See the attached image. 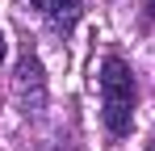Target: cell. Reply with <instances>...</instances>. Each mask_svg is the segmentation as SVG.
Masks as SVG:
<instances>
[{
	"label": "cell",
	"instance_id": "cell-1",
	"mask_svg": "<svg viewBox=\"0 0 155 151\" xmlns=\"http://www.w3.org/2000/svg\"><path fill=\"white\" fill-rule=\"evenodd\" d=\"M101 118L113 139H126L134 126V72L117 55L101 63Z\"/></svg>",
	"mask_w": 155,
	"mask_h": 151
},
{
	"label": "cell",
	"instance_id": "cell-2",
	"mask_svg": "<svg viewBox=\"0 0 155 151\" xmlns=\"http://www.w3.org/2000/svg\"><path fill=\"white\" fill-rule=\"evenodd\" d=\"M34 8H38L59 34H67V29L80 21V0H34Z\"/></svg>",
	"mask_w": 155,
	"mask_h": 151
},
{
	"label": "cell",
	"instance_id": "cell-3",
	"mask_svg": "<svg viewBox=\"0 0 155 151\" xmlns=\"http://www.w3.org/2000/svg\"><path fill=\"white\" fill-rule=\"evenodd\" d=\"M0 63H4V34H0Z\"/></svg>",
	"mask_w": 155,
	"mask_h": 151
},
{
	"label": "cell",
	"instance_id": "cell-4",
	"mask_svg": "<svg viewBox=\"0 0 155 151\" xmlns=\"http://www.w3.org/2000/svg\"><path fill=\"white\" fill-rule=\"evenodd\" d=\"M147 151H155V134H151V143H147Z\"/></svg>",
	"mask_w": 155,
	"mask_h": 151
}]
</instances>
